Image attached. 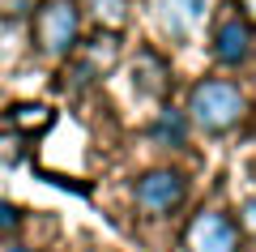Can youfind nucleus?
Listing matches in <instances>:
<instances>
[{
  "instance_id": "f257e3e1",
  "label": "nucleus",
  "mask_w": 256,
  "mask_h": 252,
  "mask_svg": "<svg viewBox=\"0 0 256 252\" xmlns=\"http://www.w3.org/2000/svg\"><path fill=\"white\" fill-rule=\"evenodd\" d=\"M244 111H248V99H244V90H239L235 81L205 77L188 90V111L184 116H188V124L201 128V133L222 137L244 120Z\"/></svg>"
},
{
  "instance_id": "f03ea898",
  "label": "nucleus",
  "mask_w": 256,
  "mask_h": 252,
  "mask_svg": "<svg viewBox=\"0 0 256 252\" xmlns=\"http://www.w3.org/2000/svg\"><path fill=\"white\" fill-rule=\"evenodd\" d=\"M34 43L52 60H68L82 43V13L73 0H43L34 13Z\"/></svg>"
},
{
  "instance_id": "7ed1b4c3",
  "label": "nucleus",
  "mask_w": 256,
  "mask_h": 252,
  "mask_svg": "<svg viewBox=\"0 0 256 252\" xmlns=\"http://www.w3.org/2000/svg\"><path fill=\"white\" fill-rule=\"evenodd\" d=\"M132 197H137V209H146L150 218H162V214H175V209L184 205V197H188V180H184V171H166V167H158V171H146L137 180Z\"/></svg>"
},
{
  "instance_id": "20e7f679",
  "label": "nucleus",
  "mask_w": 256,
  "mask_h": 252,
  "mask_svg": "<svg viewBox=\"0 0 256 252\" xmlns=\"http://www.w3.org/2000/svg\"><path fill=\"white\" fill-rule=\"evenodd\" d=\"M184 248L188 252H239V222L222 209H205L188 222Z\"/></svg>"
},
{
  "instance_id": "39448f33",
  "label": "nucleus",
  "mask_w": 256,
  "mask_h": 252,
  "mask_svg": "<svg viewBox=\"0 0 256 252\" xmlns=\"http://www.w3.org/2000/svg\"><path fill=\"white\" fill-rule=\"evenodd\" d=\"M214 60L226 64V69H239V64L252 60V22L244 13H226L214 30Z\"/></svg>"
},
{
  "instance_id": "423d86ee",
  "label": "nucleus",
  "mask_w": 256,
  "mask_h": 252,
  "mask_svg": "<svg viewBox=\"0 0 256 252\" xmlns=\"http://www.w3.org/2000/svg\"><path fill=\"white\" fill-rule=\"evenodd\" d=\"M154 9H158V26L171 39H192L210 13V0H154Z\"/></svg>"
},
{
  "instance_id": "0eeeda50",
  "label": "nucleus",
  "mask_w": 256,
  "mask_h": 252,
  "mask_svg": "<svg viewBox=\"0 0 256 252\" xmlns=\"http://www.w3.org/2000/svg\"><path fill=\"white\" fill-rule=\"evenodd\" d=\"M150 137H154L158 145H184L188 141V116L175 111V107H162L158 120L150 124Z\"/></svg>"
},
{
  "instance_id": "6e6552de",
  "label": "nucleus",
  "mask_w": 256,
  "mask_h": 252,
  "mask_svg": "<svg viewBox=\"0 0 256 252\" xmlns=\"http://www.w3.org/2000/svg\"><path fill=\"white\" fill-rule=\"evenodd\" d=\"M86 9H90V18L98 22L102 30H124L128 26V0H86Z\"/></svg>"
},
{
  "instance_id": "1a4fd4ad",
  "label": "nucleus",
  "mask_w": 256,
  "mask_h": 252,
  "mask_svg": "<svg viewBox=\"0 0 256 252\" xmlns=\"http://www.w3.org/2000/svg\"><path fill=\"white\" fill-rule=\"evenodd\" d=\"M18 226H22V209L13 205V201L0 197V235H13Z\"/></svg>"
},
{
  "instance_id": "9d476101",
  "label": "nucleus",
  "mask_w": 256,
  "mask_h": 252,
  "mask_svg": "<svg viewBox=\"0 0 256 252\" xmlns=\"http://www.w3.org/2000/svg\"><path fill=\"white\" fill-rule=\"evenodd\" d=\"M239 226L256 235V197H248V201H244V209H239Z\"/></svg>"
},
{
  "instance_id": "9b49d317",
  "label": "nucleus",
  "mask_w": 256,
  "mask_h": 252,
  "mask_svg": "<svg viewBox=\"0 0 256 252\" xmlns=\"http://www.w3.org/2000/svg\"><path fill=\"white\" fill-rule=\"evenodd\" d=\"M239 9H244V18L256 26V0H239Z\"/></svg>"
},
{
  "instance_id": "f8f14e48",
  "label": "nucleus",
  "mask_w": 256,
  "mask_h": 252,
  "mask_svg": "<svg viewBox=\"0 0 256 252\" xmlns=\"http://www.w3.org/2000/svg\"><path fill=\"white\" fill-rule=\"evenodd\" d=\"M0 5H4V9H22V5H26V0H0Z\"/></svg>"
},
{
  "instance_id": "ddd939ff",
  "label": "nucleus",
  "mask_w": 256,
  "mask_h": 252,
  "mask_svg": "<svg viewBox=\"0 0 256 252\" xmlns=\"http://www.w3.org/2000/svg\"><path fill=\"white\" fill-rule=\"evenodd\" d=\"M9 252H22V248H9Z\"/></svg>"
}]
</instances>
